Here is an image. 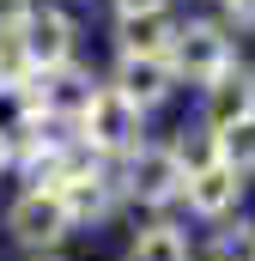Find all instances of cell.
Here are the masks:
<instances>
[{
	"mask_svg": "<svg viewBox=\"0 0 255 261\" xmlns=\"http://www.w3.org/2000/svg\"><path fill=\"white\" fill-rule=\"evenodd\" d=\"M73 140H79L91 158H128V152L146 140V110H134L122 91L97 85V97H91L85 116L73 122Z\"/></svg>",
	"mask_w": 255,
	"mask_h": 261,
	"instance_id": "obj_1",
	"label": "cell"
},
{
	"mask_svg": "<svg viewBox=\"0 0 255 261\" xmlns=\"http://www.w3.org/2000/svg\"><path fill=\"white\" fill-rule=\"evenodd\" d=\"M183 182H189V170L176 164V152L170 146H152V140H140L128 152L122 176H116L122 200H134V206H170V200H183Z\"/></svg>",
	"mask_w": 255,
	"mask_h": 261,
	"instance_id": "obj_2",
	"label": "cell"
},
{
	"mask_svg": "<svg viewBox=\"0 0 255 261\" xmlns=\"http://www.w3.org/2000/svg\"><path fill=\"white\" fill-rule=\"evenodd\" d=\"M170 73L176 79H189V85H213L225 67L237 61V49H231V37H225V24H213V18H189V24H176V43H170Z\"/></svg>",
	"mask_w": 255,
	"mask_h": 261,
	"instance_id": "obj_3",
	"label": "cell"
},
{
	"mask_svg": "<svg viewBox=\"0 0 255 261\" xmlns=\"http://www.w3.org/2000/svg\"><path fill=\"white\" fill-rule=\"evenodd\" d=\"M6 231H12V243H24L31 255H55L67 243V231H73V219H67V206H61L55 189L31 182L24 195L6 206Z\"/></svg>",
	"mask_w": 255,
	"mask_h": 261,
	"instance_id": "obj_4",
	"label": "cell"
},
{
	"mask_svg": "<svg viewBox=\"0 0 255 261\" xmlns=\"http://www.w3.org/2000/svg\"><path fill=\"white\" fill-rule=\"evenodd\" d=\"M18 49H24V67H31V79L37 73H55V67L73 61V18H67L61 6H31L24 18H18Z\"/></svg>",
	"mask_w": 255,
	"mask_h": 261,
	"instance_id": "obj_5",
	"label": "cell"
},
{
	"mask_svg": "<svg viewBox=\"0 0 255 261\" xmlns=\"http://www.w3.org/2000/svg\"><path fill=\"white\" fill-rule=\"evenodd\" d=\"M31 85H43V91H31V103H37V116H43L49 128H73V122L85 116V103L97 97L91 73H79L73 61H67V67H55V73H37Z\"/></svg>",
	"mask_w": 255,
	"mask_h": 261,
	"instance_id": "obj_6",
	"label": "cell"
},
{
	"mask_svg": "<svg viewBox=\"0 0 255 261\" xmlns=\"http://www.w3.org/2000/svg\"><path fill=\"white\" fill-rule=\"evenodd\" d=\"M183 200H189L194 219H231V213H237V200H243V176H237V170H225V164L213 158V164L189 170Z\"/></svg>",
	"mask_w": 255,
	"mask_h": 261,
	"instance_id": "obj_7",
	"label": "cell"
},
{
	"mask_svg": "<svg viewBox=\"0 0 255 261\" xmlns=\"http://www.w3.org/2000/svg\"><path fill=\"white\" fill-rule=\"evenodd\" d=\"M249 116H255V67L231 61L207 85V134L231 128V122H249Z\"/></svg>",
	"mask_w": 255,
	"mask_h": 261,
	"instance_id": "obj_8",
	"label": "cell"
},
{
	"mask_svg": "<svg viewBox=\"0 0 255 261\" xmlns=\"http://www.w3.org/2000/svg\"><path fill=\"white\" fill-rule=\"evenodd\" d=\"M110 91H122L134 110H158L170 91H176V73L170 61H140V55H116V79Z\"/></svg>",
	"mask_w": 255,
	"mask_h": 261,
	"instance_id": "obj_9",
	"label": "cell"
},
{
	"mask_svg": "<svg viewBox=\"0 0 255 261\" xmlns=\"http://www.w3.org/2000/svg\"><path fill=\"white\" fill-rule=\"evenodd\" d=\"M170 43H176V18H170V12H122V18H116V55L164 61Z\"/></svg>",
	"mask_w": 255,
	"mask_h": 261,
	"instance_id": "obj_10",
	"label": "cell"
},
{
	"mask_svg": "<svg viewBox=\"0 0 255 261\" xmlns=\"http://www.w3.org/2000/svg\"><path fill=\"white\" fill-rule=\"evenodd\" d=\"M37 128H43V116L31 103V85H0V158H12Z\"/></svg>",
	"mask_w": 255,
	"mask_h": 261,
	"instance_id": "obj_11",
	"label": "cell"
},
{
	"mask_svg": "<svg viewBox=\"0 0 255 261\" xmlns=\"http://www.w3.org/2000/svg\"><path fill=\"white\" fill-rule=\"evenodd\" d=\"M128 261H194L189 231L170 225V219H152V225H140V231L128 237Z\"/></svg>",
	"mask_w": 255,
	"mask_h": 261,
	"instance_id": "obj_12",
	"label": "cell"
},
{
	"mask_svg": "<svg viewBox=\"0 0 255 261\" xmlns=\"http://www.w3.org/2000/svg\"><path fill=\"white\" fill-rule=\"evenodd\" d=\"M213 152H219V164H225V170L249 176V170H255V116H249V122L219 128V134H213Z\"/></svg>",
	"mask_w": 255,
	"mask_h": 261,
	"instance_id": "obj_13",
	"label": "cell"
},
{
	"mask_svg": "<svg viewBox=\"0 0 255 261\" xmlns=\"http://www.w3.org/2000/svg\"><path fill=\"white\" fill-rule=\"evenodd\" d=\"M207 261H255V225L237 219L231 231H219V237L207 243Z\"/></svg>",
	"mask_w": 255,
	"mask_h": 261,
	"instance_id": "obj_14",
	"label": "cell"
},
{
	"mask_svg": "<svg viewBox=\"0 0 255 261\" xmlns=\"http://www.w3.org/2000/svg\"><path fill=\"white\" fill-rule=\"evenodd\" d=\"M170 152H176V164H183V170H200V164H213V158H219L207 128H200V134H183V140H170Z\"/></svg>",
	"mask_w": 255,
	"mask_h": 261,
	"instance_id": "obj_15",
	"label": "cell"
},
{
	"mask_svg": "<svg viewBox=\"0 0 255 261\" xmlns=\"http://www.w3.org/2000/svg\"><path fill=\"white\" fill-rule=\"evenodd\" d=\"M0 85H31V67H24V49L12 31H0Z\"/></svg>",
	"mask_w": 255,
	"mask_h": 261,
	"instance_id": "obj_16",
	"label": "cell"
},
{
	"mask_svg": "<svg viewBox=\"0 0 255 261\" xmlns=\"http://www.w3.org/2000/svg\"><path fill=\"white\" fill-rule=\"evenodd\" d=\"M24 12H31V0H0V31H18Z\"/></svg>",
	"mask_w": 255,
	"mask_h": 261,
	"instance_id": "obj_17",
	"label": "cell"
},
{
	"mask_svg": "<svg viewBox=\"0 0 255 261\" xmlns=\"http://www.w3.org/2000/svg\"><path fill=\"white\" fill-rule=\"evenodd\" d=\"M170 0H116V12H164Z\"/></svg>",
	"mask_w": 255,
	"mask_h": 261,
	"instance_id": "obj_18",
	"label": "cell"
},
{
	"mask_svg": "<svg viewBox=\"0 0 255 261\" xmlns=\"http://www.w3.org/2000/svg\"><path fill=\"white\" fill-rule=\"evenodd\" d=\"M219 6H225L237 24H249V18H255V0H219Z\"/></svg>",
	"mask_w": 255,
	"mask_h": 261,
	"instance_id": "obj_19",
	"label": "cell"
},
{
	"mask_svg": "<svg viewBox=\"0 0 255 261\" xmlns=\"http://www.w3.org/2000/svg\"><path fill=\"white\" fill-rule=\"evenodd\" d=\"M31 261H61V255H31Z\"/></svg>",
	"mask_w": 255,
	"mask_h": 261,
	"instance_id": "obj_20",
	"label": "cell"
},
{
	"mask_svg": "<svg viewBox=\"0 0 255 261\" xmlns=\"http://www.w3.org/2000/svg\"><path fill=\"white\" fill-rule=\"evenodd\" d=\"M0 164H6V158H0Z\"/></svg>",
	"mask_w": 255,
	"mask_h": 261,
	"instance_id": "obj_21",
	"label": "cell"
}]
</instances>
